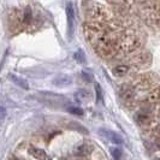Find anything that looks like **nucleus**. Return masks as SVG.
<instances>
[{"mask_svg": "<svg viewBox=\"0 0 160 160\" xmlns=\"http://www.w3.org/2000/svg\"><path fill=\"white\" fill-rule=\"evenodd\" d=\"M135 118H136V122L138 124H147V123L151 122V116L147 112H144V111L137 113L135 116Z\"/></svg>", "mask_w": 160, "mask_h": 160, "instance_id": "nucleus-3", "label": "nucleus"}, {"mask_svg": "<svg viewBox=\"0 0 160 160\" xmlns=\"http://www.w3.org/2000/svg\"><path fill=\"white\" fill-rule=\"evenodd\" d=\"M11 80L13 81V82H16L18 86H21V87H23V88H28V84H27V82L24 80H21L19 77H17V76H13V75H11Z\"/></svg>", "mask_w": 160, "mask_h": 160, "instance_id": "nucleus-8", "label": "nucleus"}, {"mask_svg": "<svg viewBox=\"0 0 160 160\" xmlns=\"http://www.w3.org/2000/svg\"><path fill=\"white\" fill-rule=\"evenodd\" d=\"M32 10H30V8H25V12H24L23 23L24 24H29L30 22H32Z\"/></svg>", "mask_w": 160, "mask_h": 160, "instance_id": "nucleus-7", "label": "nucleus"}, {"mask_svg": "<svg viewBox=\"0 0 160 160\" xmlns=\"http://www.w3.org/2000/svg\"><path fill=\"white\" fill-rule=\"evenodd\" d=\"M111 153H112L113 158H116V159H119L120 157H122V151H119L118 148H113Z\"/></svg>", "mask_w": 160, "mask_h": 160, "instance_id": "nucleus-11", "label": "nucleus"}, {"mask_svg": "<svg viewBox=\"0 0 160 160\" xmlns=\"http://www.w3.org/2000/svg\"><path fill=\"white\" fill-rule=\"evenodd\" d=\"M68 111L70 113H72V114H77V116H82L83 114V110H81L78 107H70Z\"/></svg>", "mask_w": 160, "mask_h": 160, "instance_id": "nucleus-10", "label": "nucleus"}, {"mask_svg": "<svg viewBox=\"0 0 160 160\" xmlns=\"http://www.w3.org/2000/svg\"><path fill=\"white\" fill-rule=\"evenodd\" d=\"M5 116H6V112H5V110H4L2 107H0V122H2V120H4Z\"/></svg>", "mask_w": 160, "mask_h": 160, "instance_id": "nucleus-12", "label": "nucleus"}, {"mask_svg": "<svg viewBox=\"0 0 160 160\" xmlns=\"http://www.w3.org/2000/svg\"><path fill=\"white\" fill-rule=\"evenodd\" d=\"M66 15H68V23H69V32L70 34L72 32V27H73V8H72L71 4H68L66 6Z\"/></svg>", "mask_w": 160, "mask_h": 160, "instance_id": "nucleus-2", "label": "nucleus"}, {"mask_svg": "<svg viewBox=\"0 0 160 160\" xmlns=\"http://www.w3.org/2000/svg\"><path fill=\"white\" fill-rule=\"evenodd\" d=\"M128 71H129V66H127V65H118V66H116L113 69V73L116 76H123V75L128 73Z\"/></svg>", "mask_w": 160, "mask_h": 160, "instance_id": "nucleus-6", "label": "nucleus"}, {"mask_svg": "<svg viewBox=\"0 0 160 160\" xmlns=\"http://www.w3.org/2000/svg\"><path fill=\"white\" fill-rule=\"evenodd\" d=\"M92 151H93V148L89 144L83 143L76 148V155H78V157H87V155H89L92 153Z\"/></svg>", "mask_w": 160, "mask_h": 160, "instance_id": "nucleus-1", "label": "nucleus"}, {"mask_svg": "<svg viewBox=\"0 0 160 160\" xmlns=\"http://www.w3.org/2000/svg\"><path fill=\"white\" fill-rule=\"evenodd\" d=\"M106 136L108 137V140H111V141L114 142V143H117V144L123 143V138H122L118 134L113 132V131H106Z\"/></svg>", "mask_w": 160, "mask_h": 160, "instance_id": "nucleus-5", "label": "nucleus"}, {"mask_svg": "<svg viewBox=\"0 0 160 160\" xmlns=\"http://www.w3.org/2000/svg\"><path fill=\"white\" fill-rule=\"evenodd\" d=\"M30 154H32V157L34 158H36V159H49V157H48L46 152L45 151H42V149H38V148H30Z\"/></svg>", "mask_w": 160, "mask_h": 160, "instance_id": "nucleus-4", "label": "nucleus"}, {"mask_svg": "<svg viewBox=\"0 0 160 160\" xmlns=\"http://www.w3.org/2000/svg\"><path fill=\"white\" fill-rule=\"evenodd\" d=\"M95 92H96V100L98 101H101L102 100V92H101V88H100V86L95 83Z\"/></svg>", "mask_w": 160, "mask_h": 160, "instance_id": "nucleus-9", "label": "nucleus"}]
</instances>
